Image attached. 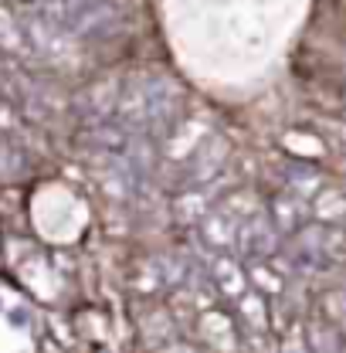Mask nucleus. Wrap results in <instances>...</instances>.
Here are the masks:
<instances>
[{
	"mask_svg": "<svg viewBox=\"0 0 346 353\" xmlns=\"http://www.w3.org/2000/svg\"><path fill=\"white\" fill-rule=\"evenodd\" d=\"M268 221H272V228H275L278 234H289V238H292L299 228L309 224V204H305L303 197L282 190V194H275V197L268 201Z\"/></svg>",
	"mask_w": 346,
	"mask_h": 353,
	"instance_id": "nucleus-1",
	"label": "nucleus"
},
{
	"mask_svg": "<svg viewBox=\"0 0 346 353\" xmlns=\"http://www.w3.org/2000/svg\"><path fill=\"white\" fill-rule=\"evenodd\" d=\"M309 214H316V221H319V224H340V221L346 218V190L323 187V190L312 197Z\"/></svg>",
	"mask_w": 346,
	"mask_h": 353,
	"instance_id": "nucleus-2",
	"label": "nucleus"
},
{
	"mask_svg": "<svg viewBox=\"0 0 346 353\" xmlns=\"http://www.w3.org/2000/svg\"><path fill=\"white\" fill-rule=\"evenodd\" d=\"M10 126H17V116L7 102H0V130H10Z\"/></svg>",
	"mask_w": 346,
	"mask_h": 353,
	"instance_id": "nucleus-7",
	"label": "nucleus"
},
{
	"mask_svg": "<svg viewBox=\"0 0 346 353\" xmlns=\"http://www.w3.org/2000/svg\"><path fill=\"white\" fill-rule=\"evenodd\" d=\"M214 272H217V282H221L231 296L245 292V275H241V268L231 262V259H221V262L214 265Z\"/></svg>",
	"mask_w": 346,
	"mask_h": 353,
	"instance_id": "nucleus-4",
	"label": "nucleus"
},
{
	"mask_svg": "<svg viewBox=\"0 0 346 353\" xmlns=\"http://www.w3.org/2000/svg\"><path fill=\"white\" fill-rule=\"evenodd\" d=\"M204 231H207V238H211V241H217V245H227V241H231V234H234L224 214H214V218L204 221Z\"/></svg>",
	"mask_w": 346,
	"mask_h": 353,
	"instance_id": "nucleus-6",
	"label": "nucleus"
},
{
	"mask_svg": "<svg viewBox=\"0 0 346 353\" xmlns=\"http://www.w3.org/2000/svg\"><path fill=\"white\" fill-rule=\"evenodd\" d=\"M252 279L261 285V296H275V292H282V279H278L268 265H255V268H252Z\"/></svg>",
	"mask_w": 346,
	"mask_h": 353,
	"instance_id": "nucleus-5",
	"label": "nucleus"
},
{
	"mask_svg": "<svg viewBox=\"0 0 346 353\" xmlns=\"http://www.w3.org/2000/svg\"><path fill=\"white\" fill-rule=\"evenodd\" d=\"M285 150H289L296 160L309 163V160H319V157L326 153V143H323L319 136H312V132H289V136H285Z\"/></svg>",
	"mask_w": 346,
	"mask_h": 353,
	"instance_id": "nucleus-3",
	"label": "nucleus"
}]
</instances>
